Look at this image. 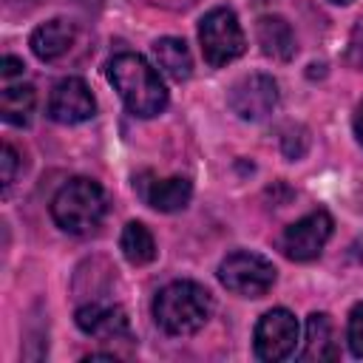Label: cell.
<instances>
[{
    "mask_svg": "<svg viewBox=\"0 0 363 363\" xmlns=\"http://www.w3.org/2000/svg\"><path fill=\"white\" fill-rule=\"evenodd\" d=\"M108 79L133 116L150 119L167 108V88L142 54H116L108 62Z\"/></svg>",
    "mask_w": 363,
    "mask_h": 363,
    "instance_id": "1",
    "label": "cell"
},
{
    "mask_svg": "<svg viewBox=\"0 0 363 363\" xmlns=\"http://www.w3.org/2000/svg\"><path fill=\"white\" fill-rule=\"evenodd\" d=\"M213 315V295L196 281H170L153 298V318L167 335H193Z\"/></svg>",
    "mask_w": 363,
    "mask_h": 363,
    "instance_id": "2",
    "label": "cell"
},
{
    "mask_svg": "<svg viewBox=\"0 0 363 363\" xmlns=\"http://www.w3.org/2000/svg\"><path fill=\"white\" fill-rule=\"evenodd\" d=\"M108 213L105 190L85 176H77L65 182L54 199H51V218L60 230L71 235H88L94 233Z\"/></svg>",
    "mask_w": 363,
    "mask_h": 363,
    "instance_id": "3",
    "label": "cell"
},
{
    "mask_svg": "<svg viewBox=\"0 0 363 363\" xmlns=\"http://www.w3.org/2000/svg\"><path fill=\"white\" fill-rule=\"evenodd\" d=\"M199 43H201L204 62L213 65V68H221V65L238 60L244 54V48H247L241 23H238L235 11L227 9V6L210 9L201 17V23H199Z\"/></svg>",
    "mask_w": 363,
    "mask_h": 363,
    "instance_id": "4",
    "label": "cell"
},
{
    "mask_svg": "<svg viewBox=\"0 0 363 363\" xmlns=\"http://www.w3.org/2000/svg\"><path fill=\"white\" fill-rule=\"evenodd\" d=\"M218 281L241 298H261L275 284V267L258 252L235 250L218 264Z\"/></svg>",
    "mask_w": 363,
    "mask_h": 363,
    "instance_id": "5",
    "label": "cell"
},
{
    "mask_svg": "<svg viewBox=\"0 0 363 363\" xmlns=\"http://www.w3.org/2000/svg\"><path fill=\"white\" fill-rule=\"evenodd\" d=\"M295 343H298V320L289 309L278 306L258 318L252 332V346L261 360L278 363L295 352Z\"/></svg>",
    "mask_w": 363,
    "mask_h": 363,
    "instance_id": "6",
    "label": "cell"
},
{
    "mask_svg": "<svg viewBox=\"0 0 363 363\" xmlns=\"http://www.w3.org/2000/svg\"><path fill=\"white\" fill-rule=\"evenodd\" d=\"M332 216L326 210H312L303 218L292 221L281 235V250L292 261H312L323 252L326 241L332 238Z\"/></svg>",
    "mask_w": 363,
    "mask_h": 363,
    "instance_id": "7",
    "label": "cell"
},
{
    "mask_svg": "<svg viewBox=\"0 0 363 363\" xmlns=\"http://www.w3.org/2000/svg\"><path fill=\"white\" fill-rule=\"evenodd\" d=\"M227 105L235 116L247 119V122H258L264 116H269L278 105V85L272 77L267 74H250L241 77L230 94H227Z\"/></svg>",
    "mask_w": 363,
    "mask_h": 363,
    "instance_id": "8",
    "label": "cell"
},
{
    "mask_svg": "<svg viewBox=\"0 0 363 363\" xmlns=\"http://www.w3.org/2000/svg\"><path fill=\"white\" fill-rule=\"evenodd\" d=\"M96 113V102L85 79L65 77L51 88L48 96V116L60 125H79Z\"/></svg>",
    "mask_w": 363,
    "mask_h": 363,
    "instance_id": "9",
    "label": "cell"
},
{
    "mask_svg": "<svg viewBox=\"0 0 363 363\" xmlns=\"http://www.w3.org/2000/svg\"><path fill=\"white\" fill-rule=\"evenodd\" d=\"M77 326L99 340H119L130 335V320L122 306L111 303H85L77 309Z\"/></svg>",
    "mask_w": 363,
    "mask_h": 363,
    "instance_id": "10",
    "label": "cell"
},
{
    "mask_svg": "<svg viewBox=\"0 0 363 363\" xmlns=\"http://www.w3.org/2000/svg\"><path fill=\"white\" fill-rule=\"evenodd\" d=\"M136 187H139V196L145 199V204H150L159 213L184 210L193 196V184L182 176H170V179L142 176V182H136Z\"/></svg>",
    "mask_w": 363,
    "mask_h": 363,
    "instance_id": "11",
    "label": "cell"
},
{
    "mask_svg": "<svg viewBox=\"0 0 363 363\" xmlns=\"http://www.w3.org/2000/svg\"><path fill=\"white\" fill-rule=\"evenodd\" d=\"M74 37H77L74 23H68V20H62V17H54V20L43 23V26H37V28L31 31L28 45H31V51H34L37 60L54 62V60H60V57L74 45Z\"/></svg>",
    "mask_w": 363,
    "mask_h": 363,
    "instance_id": "12",
    "label": "cell"
},
{
    "mask_svg": "<svg viewBox=\"0 0 363 363\" xmlns=\"http://www.w3.org/2000/svg\"><path fill=\"white\" fill-rule=\"evenodd\" d=\"M255 34H258V45L267 57L278 60V62H286L295 57V34H292V26L278 17V14H264L255 26Z\"/></svg>",
    "mask_w": 363,
    "mask_h": 363,
    "instance_id": "13",
    "label": "cell"
},
{
    "mask_svg": "<svg viewBox=\"0 0 363 363\" xmlns=\"http://www.w3.org/2000/svg\"><path fill=\"white\" fill-rule=\"evenodd\" d=\"M340 354L337 349V340H335V329H332V320L326 312H312L306 318V340H303V349H301V360H335Z\"/></svg>",
    "mask_w": 363,
    "mask_h": 363,
    "instance_id": "14",
    "label": "cell"
},
{
    "mask_svg": "<svg viewBox=\"0 0 363 363\" xmlns=\"http://www.w3.org/2000/svg\"><path fill=\"white\" fill-rule=\"evenodd\" d=\"M153 60L156 65L176 82H184L190 79L193 74V57H190V48L184 40L179 37H162L153 43Z\"/></svg>",
    "mask_w": 363,
    "mask_h": 363,
    "instance_id": "15",
    "label": "cell"
},
{
    "mask_svg": "<svg viewBox=\"0 0 363 363\" xmlns=\"http://www.w3.org/2000/svg\"><path fill=\"white\" fill-rule=\"evenodd\" d=\"M34 105H37L34 85H28V82L9 85L6 82V88L0 94V116H3V122H9V125H28L31 113H34Z\"/></svg>",
    "mask_w": 363,
    "mask_h": 363,
    "instance_id": "16",
    "label": "cell"
},
{
    "mask_svg": "<svg viewBox=\"0 0 363 363\" xmlns=\"http://www.w3.org/2000/svg\"><path fill=\"white\" fill-rule=\"evenodd\" d=\"M119 250H122L125 261L133 264V267L150 264V261L156 258V241H153L150 230H147L142 221L125 224V230H122V235H119Z\"/></svg>",
    "mask_w": 363,
    "mask_h": 363,
    "instance_id": "17",
    "label": "cell"
},
{
    "mask_svg": "<svg viewBox=\"0 0 363 363\" xmlns=\"http://www.w3.org/2000/svg\"><path fill=\"white\" fill-rule=\"evenodd\" d=\"M346 340L354 357H363V301L352 306L349 312V326H346Z\"/></svg>",
    "mask_w": 363,
    "mask_h": 363,
    "instance_id": "18",
    "label": "cell"
},
{
    "mask_svg": "<svg viewBox=\"0 0 363 363\" xmlns=\"http://www.w3.org/2000/svg\"><path fill=\"white\" fill-rule=\"evenodd\" d=\"M17 167H20V156H17V150L6 142L3 145V150H0V170H3V190H9L11 187V182H14V176H17Z\"/></svg>",
    "mask_w": 363,
    "mask_h": 363,
    "instance_id": "19",
    "label": "cell"
},
{
    "mask_svg": "<svg viewBox=\"0 0 363 363\" xmlns=\"http://www.w3.org/2000/svg\"><path fill=\"white\" fill-rule=\"evenodd\" d=\"M23 71H26V65H23V60L20 57H3L0 60V77H3V82H9L11 77H23Z\"/></svg>",
    "mask_w": 363,
    "mask_h": 363,
    "instance_id": "20",
    "label": "cell"
},
{
    "mask_svg": "<svg viewBox=\"0 0 363 363\" xmlns=\"http://www.w3.org/2000/svg\"><path fill=\"white\" fill-rule=\"evenodd\" d=\"M354 136H357V142L363 145V102H360L357 111H354Z\"/></svg>",
    "mask_w": 363,
    "mask_h": 363,
    "instance_id": "21",
    "label": "cell"
},
{
    "mask_svg": "<svg viewBox=\"0 0 363 363\" xmlns=\"http://www.w3.org/2000/svg\"><path fill=\"white\" fill-rule=\"evenodd\" d=\"M352 258H354L357 264H363V238H357V241L352 244Z\"/></svg>",
    "mask_w": 363,
    "mask_h": 363,
    "instance_id": "22",
    "label": "cell"
},
{
    "mask_svg": "<svg viewBox=\"0 0 363 363\" xmlns=\"http://www.w3.org/2000/svg\"><path fill=\"white\" fill-rule=\"evenodd\" d=\"M332 3H349V0H332Z\"/></svg>",
    "mask_w": 363,
    "mask_h": 363,
    "instance_id": "23",
    "label": "cell"
}]
</instances>
